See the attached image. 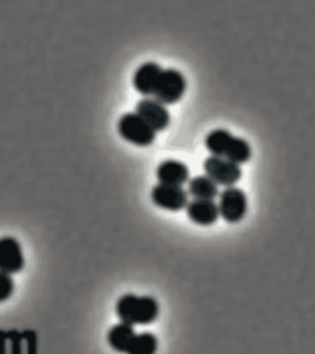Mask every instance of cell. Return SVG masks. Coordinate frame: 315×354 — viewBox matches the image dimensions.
Instances as JSON below:
<instances>
[{
    "instance_id": "10",
    "label": "cell",
    "mask_w": 315,
    "mask_h": 354,
    "mask_svg": "<svg viewBox=\"0 0 315 354\" xmlns=\"http://www.w3.org/2000/svg\"><path fill=\"white\" fill-rule=\"evenodd\" d=\"M155 176L159 179V183L174 187H183L191 179L189 167L184 162L177 159L162 160L155 169Z\"/></svg>"
},
{
    "instance_id": "2",
    "label": "cell",
    "mask_w": 315,
    "mask_h": 354,
    "mask_svg": "<svg viewBox=\"0 0 315 354\" xmlns=\"http://www.w3.org/2000/svg\"><path fill=\"white\" fill-rule=\"evenodd\" d=\"M115 315L120 322L128 325H151L160 315V305L153 296L123 295L115 304Z\"/></svg>"
},
{
    "instance_id": "8",
    "label": "cell",
    "mask_w": 315,
    "mask_h": 354,
    "mask_svg": "<svg viewBox=\"0 0 315 354\" xmlns=\"http://www.w3.org/2000/svg\"><path fill=\"white\" fill-rule=\"evenodd\" d=\"M188 199V192H184L183 187L157 183V185L151 189V201H153L154 205L162 209L173 211V213L187 208L189 202Z\"/></svg>"
},
{
    "instance_id": "16",
    "label": "cell",
    "mask_w": 315,
    "mask_h": 354,
    "mask_svg": "<svg viewBox=\"0 0 315 354\" xmlns=\"http://www.w3.org/2000/svg\"><path fill=\"white\" fill-rule=\"evenodd\" d=\"M15 281L10 274L0 273V304L8 301V299L12 296L15 292Z\"/></svg>"
},
{
    "instance_id": "6",
    "label": "cell",
    "mask_w": 315,
    "mask_h": 354,
    "mask_svg": "<svg viewBox=\"0 0 315 354\" xmlns=\"http://www.w3.org/2000/svg\"><path fill=\"white\" fill-rule=\"evenodd\" d=\"M204 176L216 183L217 187H236V183L242 179V167L234 162H229L216 156H209L203 162Z\"/></svg>"
},
{
    "instance_id": "15",
    "label": "cell",
    "mask_w": 315,
    "mask_h": 354,
    "mask_svg": "<svg viewBox=\"0 0 315 354\" xmlns=\"http://www.w3.org/2000/svg\"><path fill=\"white\" fill-rule=\"evenodd\" d=\"M159 348V340L154 333L143 331L135 333L131 345L126 351V354H155Z\"/></svg>"
},
{
    "instance_id": "11",
    "label": "cell",
    "mask_w": 315,
    "mask_h": 354,
    "mask_svg": "<svg viewBox=\"0 0 315 354\" xmlns=\"http://www.w3.org/2000/svg\"><path fill=\"white\" fill-rule=\"evenodd\" d=\"M163 68L157 62H145L137 68L133 77L134 90L143 97H153L157 80Z\"/></svg>"
},
{
    "instance_id": "5",
    "label": "cell",
    "mask_w": 315,
    "mask_h": 354,
    "mask_svg": "<svg viewBox=\"0 0 315 354\" xmlns=\"http://www.w3.org/2000/svg\"><path fill=\"white\" fill-rule=\"evenodd\" d=\"M217 207L225 222L238 223L248 214V196L240 188L228 187L218 194Z\"/></svg>"
},
{
    "instance_id": "14",
    "label": "cell",
    "mask_w": 315,
    "mask_h": 354,
    "mask_svg": "<svg viewBox=\"0 0 315 354\" xmlns=\"http://www.w3.org/2000/svg\"><path fill=\"white\" fill-rule=\"evenodd\" d=\"M218 187L207 176H195L188 182V196L193 201H214L218 197Z\"/></svg>"
},
{
    "instance_id": "9",
    "label": "cell",
    "mask_w": 315,
    "mask_h": 354,
    "mask_svg": "<svg viewBox=\"0 0 315 354\" xmlns=\"http://www.w3.org/2000/svg\"><path fill=\"white\" fill-rule=\"evenodd\" d=\"M25 267V256L17 239L11 236L0 237V273L17 274Z\"/></svg>"
},
{
    "instance_id": "1",
    "label": "cell",
    "mask_w": 315,
    "mask_h": 354,
    "mask_svg": "<svg viewBox=\"0 0 315 354\" xmlns=\"http://www.w3.org/2000/svg\"><path fill=\"white\" fill-rule=\"evenodd\" d=\"M204 148L211 156L234 162L237 165H243L252 156V148L248 140L238 138L223 128L212 129L204 138Z\"/></svg>"
},
{
    "instance_id": "12",
    "label": "cell",
    "mask_w": 315,
    "mask_h": 354,
    "mask_svg": "<svg viewBox=\"0 0 315 354\" xmlns=\"http://www.w3.org/2000/svg\"><path fill=\"white\" fill-rule=\"evenodd\" d=\"M188 219L200 227H211L218 221V207L214 201H193L187 205Z\"/></svg>"
},
{
    "instance_id": "4",
    "label": "cell",
    "mask_w": 315,
    "mask_h": 354,
    "mask_svg": "<svg viewBox=\"0 0 315 354\" xmlns=\"http://www.w3.org/2000/svg\"><path fill=\"white\" fill-rule=\"evenodd\" d=\"M117 133L123 140L135 147H151L155 142L157 133L135 113H125L117 122Z\"/></svg>"
},
{
    "instance_id": "13",
    "label": "cell",
    "mask_w": 315,
    "mask_h": 354,
    "mask_svg": "<svg viewBox=\"0 0 315 354\" xmlns=\"http://www.w3.org/2000/svg\"><path fill=\"white\" fill-rule=\"evenodd\" d=\"M135 336V330L133 325L119 322L117 325L111 326V330L108 331V344L115 353L126 354L129 345H131L133 339Z\"/></svg>"
},
{
    "instance_id": "7",
    "label": "cell",
    "mask_w": 315,
    "mask_h": 354,
    "mask_svg": "<svg viewBox=\"0 0 315 354\" xmlns=\"http://www.w3.org/2000/svg\"><path fill=\"white\" fill-rule=\"evenodd\" d=\"M134 113L142 120H145L155 133L165 131L171 124V114L168 108L153 97H143L137 102Z\"/></svg>"
},
{
    "instance_id": "3",
    "label": "cell",
    "mask_w": 315,
    "mask_h": 354,
    "mask_svg": "<svg viewBox=\"0 0 315 354\" xmlns=\"http://www.w3.org/2000/svg\"><path fill=\"white\" fill-rule=\"evenodd\" d=\"M188 88V80L184 74L175 68L162 70L159 80H157L153 99L163 105H175L183 99Z\"/></svg>"
}]
</instances>
